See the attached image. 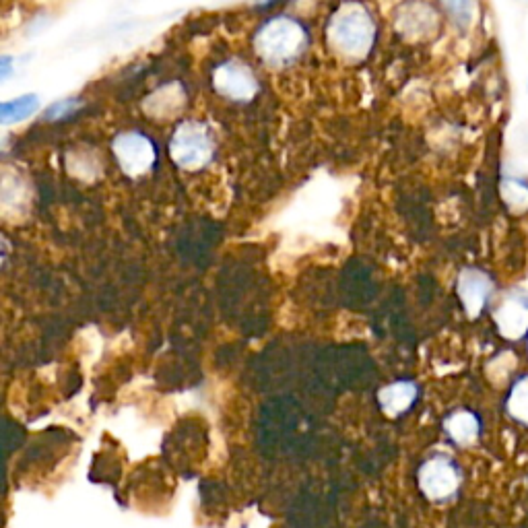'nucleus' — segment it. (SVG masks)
<instances>
[{"mask_svg": "<svg viewBox=\"0 0 528 528\" xmlns=\"http://www.w3.org/2000/svg\"><path fill=\"white\" fill-rule=\"evenodd\" d=\"M376 42V23L370 11L359 3L341 5L326 25L328 50L345 62H361Z\"/></svg>", "mask_w": 528, "mask_h": 528, "instance_id": "1", "label": "nucleus"}, {"mask_svg": "<svg viewBox=\"0 0 528 528\" xmlns=\"http://www.w3.org/2000/svg\"><path fill=\"white\" fill-rule=\"evenodd\" d=\"M308 48V33L302 23L291 17H273L254 36L258 58L271 69H285L302 58Z\"/></svg>", "mask_w": 528, "mask_h": 528, "instance_id": "2", "label": "nucleus"}, {"mask_svg": "<svg viewBox=\"0 0 528 528\" xmlns=\"http://www.w3.org/2000/svg\"><path fill=\"white\" fill-rule=\"evenodd\" d=\"M170 157L186 172L203 170L215 157V141L209 126L196 120L178 124L170 141Z\"/></svg>", "mask_w": 528, "mask_h": 528, "instance_id": "3", "label": "nucleus"}, {"mask_svg": "<svg viewBox=\"0 0 528 528\" xmlns=\"http://www.w3.org/2000/svg\"><path fill=\"white\" fill-rule=\"evenodd\" d=\"M112 151L120 170L132 180L147 176L157 161L155 145L137 130L120 132L112 141Z\"/></svg>", "mask_w": 528, "mask_h": 528, "instance_id": "4", "label": "nucleus"}, {"mask_svg": "<svg viewBox=\"0 0 528 528\" xmlns=\"http://www.w3.org/2000/svg\"><path fill=\"white\" fill-rule=\"evenodd\" d=\"M493 322L498 333L508 341H518L528 335V281L510 287L493 310Z\"/></svg>", "mask_w": 528, "mask_h": 528, "instance_id": "5", "label": "nucleus"}, {"mask_svg": "<svg viewBox=\"0 0 528 528\" xmlns=\"http://www.w3.org/2000/svg\"><path fill=\"white\" fill-rule=\"evenodd\" d=\"M213 89L229 102H252L260 85L246 62L231 58L213 71Z\"/></svg>", "mask_w": 528, "mask_h": 528, "instance_id": "6", "label": "nucleus"}, {"mask_svg": "<svg viewBox=\"0 0 528 528\" xmlns=\"http://www.w3.org/2000/svg\"><path fill=\"white\" fill-rule=\"evenodd\" d=\"M419 487L427 500L446 502L460 487V471L450 458L434 456L419 469Z\"/></svg>", "mask_w": 528, "mask_h": 528, "instance_id": "7", "label": "nucleus"}, {"mask_svg": "<svg viewBox=\"0 0 528 528\" xmlns=\"http://www.w3.org/2000/svg\"><path fill=\"white\" fill-rule=\"evenodd\" d=\"M493 289H495V283H493L491 275H487L485 271H481V269L460 271L458 281H456V293H458V300H460L462 308H465V312L471 320L481 316V312L485 310V306L491 300Z\"/></svg>", "mask_w": 528, "mask_h": 528, "instance_id": "8", "label": "nucleus"}, {"mask_svg": "<svg viewBox=\"0 0 528 528\" xmlns=\"http://www.w3.org/2000/svg\"><path fill=\"white\" fill-rule=\"evenodd\" d=\"M394 27L407 42H421L434 36L440 27V19L438 13L429 5L409 3L403 5L399 13H396Z\"/></svg>", "mask_w": 528, "mask_h": 528, "instance_id": "9", "label": "nucleus"}, {"mask_svg": "<svg viewBox=\"0 0 528 528\" xmlns=\"http://www.w3.org/2000/svg\"><path fill=\"white\" fill-rule=\"evenodd\" d=\"M186 106V91L178 81H172L165 87H159L151 95L145 97L143 110L147 116L155 120H170L184 112Z\"/></svg>", "mask_w": 528, "mask_h": 528, "instance_id": "10", "label": "nucleus"}, {"mask_svg": "<svg viewBox=\"0 0 528 528\" xmlns=\"http://www.w3.org/2000/svg\"><path fill=\"white\" fill-rule=\"evenodd\" d=\"M419 388L409 380L392 382L378 390V405L386 417H401L417 401Z\"/></svg>", "mask_w": 528, "mask_h": 528, "instance_id": "11", "label": "nucleus"}, {"mask_svg": "<svg viewBox=\"0 0 528 528\" xmlns=\"http://www.w3.org/2000/svg\"><path fill=\"white\" fill-rule=\"evenodd\" d=\"M444 432L458 446H471L481 434V421L473 411L458 409L444 419Z\"/></svg>", "mask_w": 528, "mask_h": 528, "instance_id": "12", "label": "nucleus"}, {"mask_svg": "<svg viewBox=\"0 0 528 528\" xmlns=\"http://www.w3.org/2000/svg\"><path fill=\"white\" fill-rule=\"evenodd\" d=\"M40 108V99L38 95H21L17 99H11V102H5L0 106V122L3 124H15L31 114H36Z\"/></svg>", "mask_w": 528, "mask_h": 528, "instance_id": "13", "label": "nucleus"}, {"mask_svg": "<svg viewBox=\"0 0 528 528\" xmlns=\"http://www.w3.org/2000/svg\"><path fill=\"white\" fill-rule=\"evenodd\" d=\"M500 192H502L506 207L514 215H522L528 211V184L526 182L516 180V178H504Z\"/></svg>", "mask_w": 528, "mask_h": 528, "instance_id": "14", "label": "nucleus"}, {"mask_svg": "<svg viewBox=\"0 0 528 528\" xmlns=\"http://www.w3.org/2000/svg\"><path fill=\"white\" fill-rule=\"evenodd\" d=\"M506 409L512 419H516L522 425H528V376L520 378L512 386Z\"/></svg>", "mask_w": 528, "mask_h": 528, "instance_id": "15", "label": "nucleus"}, {"mask_svg": "<svg viewBox=\"0 0 528 528\" xmlns=\"http://www.w3.org/2000/svg\"><path fill=\"white\" fill-rule=\"evenodd\" d=\"M77 108H79V102H77V99H62V102L54 104V106L48 110V120H56V118H62V116H69V114H73Z\"/></svg>", "mask_w": 528, "mask_h": 528, "instance_id": "16", "label": "nucleus"}, {"mask_svg": "<svg viewBox=\"0 0 528 528\" xmlns=\"http://www.w3.org/2000/svg\"><path fill=\"white\" fill-rule=\"evenodd\" d=\"M11 73V58L9 56H3V60H0V79H7Z\"/></svg>", "mask_w": 528, "mask_h": 528, "instance_id": "17", "label": "nucleus"}]
</instances>
